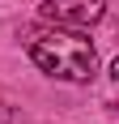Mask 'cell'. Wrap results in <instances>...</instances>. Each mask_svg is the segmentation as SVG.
Returning a JSON list of instances; mask_svg holds the SVG:
<instances>
[{
	"instance_id": "7a4b0ae2",
	"label": "cell",
	"mask_w": 119,
	"mask_h": 124,
	"mask_svg": "<svg viewBox=\"0 0 119 124\" xmlns=\"http://www.w3.org/2000/svg\"><path fill=\"white\" fill-rule=\"evenodd\" d=\"M102 13H106V0H43V17L68 30H89L102 22Z\"/></svg>"
},
{
	"instance_id": "3957f363",
	"label": "cell",
	"mask_w": 119,
	"mask_h": 124,
	"mask_svg": "<svg viewBox=\"0 0 119 124\" xmlns=\"http://www.w3.org/2000/svg\"><path fill=\"white\" fill-rule=\"evenodd\" d=\"M26 116L17 111V107H0V124H21Z\"/></svg>"
},
{
	"instance_id": "277c9868",
	"label": "cell",
	"mask_w": 119,
	"mask_h": 124,
	"mask_svg": "<svg viewBox=\"0 0 119 124\" xmlns=\"http://www.w3.org/2000/svg\"><path fill=\"white\" fill-rule=\"evenodd\" d=\"M111 77H115V81H119V56H115V60H111Z\"/></svg>"
},
{
	"instance_id": "6da1fadb",
	"label": "cell",
	"mask_w": 119,
	"mask_h": 124,
	"mask_svg": "<svg viewBox=\"0 0 119 124\" xmlns=\"http://www.w3.org/2000/svg\"><path fill=\"white\" fill-rule=\"evenodd\" d=\"M30 60L43 69V73L60 77V81H89L98 73V51L85 34H72L68 26L64 30H51V34H34L30 39Z\"/></svg>"
}]
</instances>
